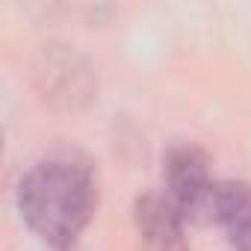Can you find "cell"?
<instances>
[{
  "mask_svg": "<svg viewBox=\"0 0 251 251\" xmlns=\"http://www.w3.org/2000/svg\"><path fill=\"white\" fill-rule=\"evenodd\" d=\"M18 207L30 230L48 245H71L98 207V180L92 166L68 154L36 163L18 183Z\"/></svg>",
  "mask_w": 251,
  "mask_h": 251,
  "instance_id": "1",
  "label": "cell"
},
{
  "mask_svg": "<svg viewBox=\"0 0 251 251\" xmlns=\"http://www.w3.org/2000/svg\"><path fill=\"white\" fill-rule=\"evenodd\" d=\"M166 195L180 210L186 222H213L216 216V189L219 183L210 177V160L195 145H177L163 160Z\"/></svg>",
  "mask_w": 251,
  "mask_h": 251,
  "instance_id": "2",
  "label": "cell"
},
{
  "mask_svg": "<svg viewBox=\"0 0 251 251\" xmlns=\"http://www.w3.org/2000/svg\"><path fill=\"white\" fill-rule=\"evenodd\" d=\"M183 225L186 219L169 201L166 192H145L142 198H136L133 227L142 251H189Z\"/></svg>",
  "mask_w": 251,
  "mask_h": 251,
  "instance_id": "3",
  "label": "cell"
},
{
  "mask_svg": "<svg viewBox=\"0 0 251 251\" xmlns=\"http://www.w3.org/2000/svg\"><path fill=\"white\" fill-rule=\"evenodd\" d=\"M236 251H251V183L227 180L216 189V216Z\"/></svg>",
  "mask_w": 251,
  "mask_h": 251,
  "instance_id": "4",
  "label": "cell"
}]
</instances>
